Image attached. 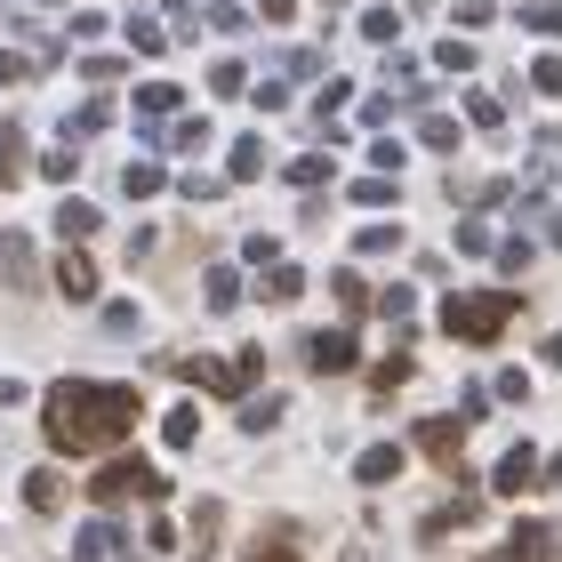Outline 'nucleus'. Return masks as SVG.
Instances as JSON below:
<instances>
[{"instance_id": "nucleus-1", "label": "nucleus", "mask_w": 562, "mask_h": 562, "mask_svg": "<svg viewBox=\"0 0 562 562\" xmlns=\"http://www.w3.org/2000/svg\"><path fill=\"white\" fill-rule=\"evenodd\" d=\"M137 426V394L130 386H89V378H65L57 394H48V442L57 450H105L121 434Z\"/></svg>"}, {"instance_id": "nucleus-2", "label": "nucleus", "mask_w": 562, "mask_h": 562, "mask_svg": "<svg viewBox=\"0 0 562 562\" xmlns=\"http://www.w3.org/2000/svg\"><path fill=\"white\" fill-rule=\"evenodd\" d=\"M506 314H515V297H450V338H498Z\"/></svg>"}, {"instance_id": "nucleus-3", "label": "nucleus", "mask_w": 562, "mask_h": 562, "mask_svg": "<svg viewBox=\"0 0 562 562\" xmlns=\"http://www.w3.org/2000/svg\"><path fill=\"white\" fill-rule=\"evenodd\" d=\"M97 498L121 506V498H161V482H153V467H137V458H113L105 474H97Z\"/></svg>"}, {"instance_id": "nucleus-4", "label": "nucleus", "mask_w": 562, "mask_h": 562, "mask_svg": "<svg viewBox=\"0 0 562 562\" xmlns=\"http://www.w3.org/2000/svg\"><path fill=\"white\" fill-rule=\"evenodd\" d=\"M458 434H467L458 418H426V426H418V450H426V458H442V467H458Z\"/></svg>"}, {"instance_id": "nucleus-5", "label": "nucleus", "mask_w": 562, "mask_h": 562, "mask_svg": "<svg viewBox=\"0 0 562 562\" xmlns=\"http://www.w3.org/2000/svg\"><path fill=\"white\" fill-rule=\"evenodd\" d=\"M0 281H9V290L33 281V249H24V234H0Z\"/></svg>"}, {"instance_id": "nucleus-6", "label": "nucleus", "mask_w": 562, "mask_h": 562, "mask_svg": "<svg viewBox=\"0 0 562 562\" xmlns=\"http://www.w3.org/2000/svg\"><path fill=\"white\" fill-rule=\"evenodd\" d=\"M547 547H554V530H547V522H522V530H515V547H506L498 562H539Z\"/></svg>"}, {"instance_id": "nucleus-7", "label": "nucleus", "mask_w": 562, "mask_h": 562, "mask_svg": "<svg viewBox=\"0 0 562 562\" xmlns=\"http://www.w3.org/2000/svg\"><path fill=\"white\" fill-rule=\"evenodd\" d=\"M57 290H65V297H89V290H97V266H89V258H65V266H57Z\"/></svg>"}, {"instance_id": "nucleus-8", "label": "nucleus", "mask_w": 562, "mask_h": 562, "mask_svg": "<svg viewBox=\"0 0 562 562\" xmlns=\"http://www.w3.org/2000/svg\"><path fill=\"white\" fill-rule=\"evenodd\" d=\"M210 305H217V314H234V305H241V273H234V266L210 273Z\"/></svg>"}, {"instance_id": "nucleus-9", "label": "nucleus", "mask_w": 562, "mask_h": 562, "mask_svg": "<svg viewBox=\"0 0 562 562\" xmlns=\"http://www.w3.org/2000/svg\"><path fill=\"white\" fill-rule=\"evenodd\" d=\"M24 498H33L41 515H57V506H65V482H57V474H33V482H24Z\"/></svg>"}, {"instance_id": "nucleus-10", "label": "nucleus", "mask_w": 562, "mask_h": 562, "mask_svg": "<svg viewBox=\"0 0 562 562\" xmlns=\"http://www.w3.org/2000/svg\"><path fill=\"white\" fill-rule=\"evenodd\" d=\"M153 186H161V169H153V161H130V169H121V193H130V201H145Z\"/></svg>"}, {"instance_id": "nucleus-11", "label": "nucleus", "mask_w": 562, "mask_h": 562, "mask_svg": "<svg viewBox=\"0 0 562 562\" xmlns=\"http://www.w3.org/2000/svg\"><path fill=\"white\" fill-rule=\"evenodd\" d=\"M16 169H24V137L0 130V186H16Z\"/></svg>"}, {"instance_id": "nucleus-12", "label": "nucleus", "mask_w": 562, "mask_h": 562, "mask_svg": "<svg viewBox=\"0 0 562 562\" xmlns=\"http://www.w3.org/2000/svg\"><path fill=\"white\" fill-rule=\"evenodd\" d=\"M314 362H322V370H346V362H353V346L338 338V329H329V338H314Z\"/></svg>"}, {"instance_id": "nucleus-13", "label": "nucleus", "mask_w": 562, "mask_h": 562, "mask_svg": "<svg viewBox=\"0 0 562 562\" xmlns=\"http://www.w3.org/2000/svg\"><path fill=\"white\" fill-rule=\"evenodd\" d=\"M113 554V522H89L81 530V562H105Z\"/></svg>"}, {"instance_id": "nucleus-14", "label": "nucleus", "mask_w": 562, "mask_h": 562, "mask_svg": "<svg viewBox=\"0 0 562 562\" xmlns=\"http://www.w3.org/2000/svg\"><path fill=\"white\" fill-rule=\"evenodd\" d=\"M386 249H402V225H370V234H362V258H386Z\"/></svg>"}, {"instance_id": "nucleus-15", "label": "nucleus", "mask_w": 562, "mask_h": 562, "mask_svg": "<svg viewBox=\"0 0 562 562\" xmlns=\"http://www.w3.org/2000/svg\"><path fill=\"white\" fill-rule=\"evenodd\" d=\"M57 225H65V234H97V210H89V201H65Z\"/></svg>"}, {"instance_id": "nucleus-16", "label": "nucleus", "mask_w": 562, "mask_h": 562, "mask_svg": "<svg viewBox=\"0 0 562 562\" xmlns=\"http://www.w3.org/2000/svg\"><path fill=\"white\" fill-rule=\"evenodd\" d=\"M522 482H530V450H515V458L498 467V491H522Z\"/></svg>"}, {"instance_id": "nucleus-17", "label": "nucleus", "mask_w": 562, "mask_h": 562, "mask_svg": "<svg viewBox=\"0 0 562 562\" xmlns=\"http://www.w3.org/2000/svg\"><path fill=\"white\" fill-rule=\"evenodd\" d=\"M305 290V273L297 266H273V281H266V297H297Z\"/></svg>"}, {"instance_id": "nucleus-18", "label": "nucleus", "mask_w": 562, "mask_h": 562, "mask_svg": "<svg viewBox=\"0 0 562 562\" xmlns=\"http://www.w3.org/2000/svg\"><path fill=\"white\" fill-rule=\"evenodd\" d=\"M394 467H402V450H370V458H362V482H386Z\"/></svg>"}, {"instance_id": "nucleus-19", "label": "nucleus", "mask_w": 562, "mask_h": 562, "mask_svg": "<svg viewBox=\"0 0 562 562\" xmlns=\"http://www.w3.org/2000/svg\"><path fill=\"white\" fill-rule=\"evenodd\" d=\"M539 81H547V89L562 97V57H547V65H539Z\"/></svg>"}, {"instance_id": "nucleus-20", "label": "nucleus", "mask_w": 562, "mask_h": 562, "mask_svg": "<svg viewBox=\"0 0 562 562\" xmlns=\"http://www.w3.org/2000/svg\"><path fill=\"white\" fill-rule=\"evenodd\" d=\"M249 562H297V554H290V547H281V539H273V547H258V554H249Z\"/></svg>"}, {"instance_id": "nucleus-21", "label": "nucleus", "mask_w": 562, "mask_h": 562, "mask_svg": "<svg viewBox=\"0 0 562 562\" xmlns=\"http://www.w3.org/2000/svg\"><path fill=\"white\" fill-rule=\"evenodd\" d=\"M290 9H297V0H266V16H273V24H281V16H290Z\"/></svg>"}]
</instances>
